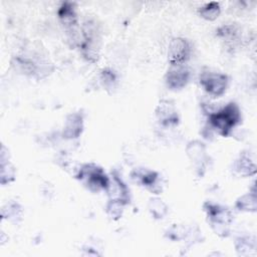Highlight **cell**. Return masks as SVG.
<instances>
[{
    "label": "cell",
    "instance_id": "1",
    "mask_svg": "<svg viewBox=\"0 0 257 257\" xmlns=\"http://www.w3.org/2000/svg\"><path fill=\"white\" fill-rule=\"evenodd\" d=\"M241 110L234 101L228 102L225 106L208 115V121L220 136L229 137L233 128L241 122Z\"/></svg>",
    "mask_w": 257,
    "mask_h": 257
},
{
    "label": "cell",
    "instance_id": "2",
    "mask_svg": "<svg viewBox=\"0 0 257 257\" xmlns=\"http://www.w3.org/2000/svg\"><path fill=\"white\" fill-rule=\"evenodd\" d=\"M75 178L89 191L97 193L107 191L110 179L104 173L103 169L95 164L82 165Z\"/></svg>",
    "mask_w": 257,
    "mask_h": 257
},
{
    "label": "cell",
    "instance_id": "3",
    "mask_svg": "<svg viewBox=\"0 0 257 257\" xmlns=\"http://www.w3.org/2000/svg\"><path fill=\"white\" fill-rule=\"evenodd\" d=\"M203 208L213 231L220 237H227L230 233V225L233 221L231 211L227 207L211 202H206Z\"/></svg>",
    "mask_w": 257,
    "mask_h": 257
},
{
    "label": "cell",
    "instance_id": "4",
    "mask_svg": "<svg viewBox=\"0 0 257 257\" xmlns=\"http://www.w3.org/2000/svg\"><path fill=\"white\" fill-rule=\"evenodd\" d=\"M81 30L82 33L78 46L81 49L83 57L87 61L94 63L97 61L99 55V31L96 24L92 21L84 22Z\"/></svg>",
    "mask_w": 257,
    "mask_h": 257
},
{
    "label": "cell",
    "instance_id": "5",
    "mask_svg": "<svg viewBox=\"0 0 257 257\" xmlns=\"http://www.w3.org/2000/svg\"><path fill=\"white\" fill-rule=\"evenodd\" d=\"M199 82L210 96L220 97L227 90L229 77L225 73L206 70L201 72Z\"/></svg>",
    "mask_w": 257,
    "mask_h": 257
},
{
    "label": "cell",
    "instance_id": "6",
    "mask_svg": "<svg viewBox=\"0 0 257 257\" xmlns=\"http://www.w3.org/2000/svg\"><path fill=\"white\" fill-rule=\"evenodd\" d=\"M192 53V46L188 39L184 37H174L168 48V61L171 65L185 64Z\"/></svg>",
    "mask_w": 257,
    "mask_h": 257
},
{
    "label": "cell",
    "instance_id": "7",
    "mask_svg": "<svg viewBox=\"0 0 257 257\" xmlns=\"http://www.w3.org/2000/svg\"><path fill=\"white\" fill-rule=\"evenodd\" d=\"M190 79V70L185 64L171 65L165 75V82L171 90L184 88Z\"/></svg>",
    "mask_w": 257,
    "mask_h": 257
},
{
    "label": "cell",
    "instance_id": "8",
    "mask_svg": "<svg viewBox=\"0 0 257 257\" xmlns=\"http://www.w3.org/2000/svg\"><path fill=\"white\" fill-rule=\"evenodd\" d=\"M131 176H132V179L137 184L146 188L152 193L154 194L161 193L162 188L159 185V174L157 172L146 169V168H138L132 172Z\"/></svg>",
    "mask_w": 257,
    "mask_h": 257
},
{
    "label": "cell",
    "instance_id": "9",
    "mask_svg": "<svg viewBox=\"0 0 257 257\" xmlns=\"http://www.w3.org/2000/svg\"><path fill=\"white\" fill-rule=\"evenodd\" d=\"M156 116L158 121L166 127L176 126L180 122V116L178 110L173 101L163 99L156 107Z\"/></svg>",
    "mask_w": 257,
    "mask_h": 257
},
{
    "label": "cell",
    "instance_id": "10",
    "mask_svg": "<svg viewBox=\"0 0 257 257\" xmlns=\"http://www.w3.org/2000/svg\"><path fill=\"white\" fill-rule=\"evenodd\" d=\"M57 15L61 24L66 28L69 35L72 34L73 36V33L77 34V14L74 2H62L57 10Z\"/></svg>",
    "mask_w": 257,
    "mask_h": 257
},
{
    "label": "cell",
    "instance_id": "11",
    "mask_svg": "<svg viewBox=\"0 0 257 257\" xmlns=\"http://www.w3.org/2000/svg\"><path fill=\"white\" fill-rule=\"evenodd\" d=\"M187 155L196 166L197 171L202 176L208 163V156L205 145L200 141H192L187 146Z\"/></svg>",
    "mask_w": 257,
    "mask_h": 257
},
{
    "label": "cell",
    "instance_id": "12",
    "mask_svg": "<svg viewBox=\"0 0 257 257\" xmlns=\"http://www.w3.org/2000/svg\"><path fill=\"white\" fill-rule=\"evenodd\" d=\"M111 177L112 180H110L109 187L107 189L109 200L119 202L124 206L127 205L131 201V198L130 191L126 185L123 183V181L116 172L111 173Z\"/></svg>",
    "mask_w": 257,
    "mask_h": 257
},
{
    "label": "cell",
    "instance_id": "13",
    "mask_svg": "<svg viewBox=\"0 0 257 257\" xmlns=\"http://www.w3.org/2000/svg\"><path fill=\"white\" fill-rule=\"evenodd\" d=\"M83 131V115L80 112L70 113L64 122L62 137L67 140L77 139Z\"/></svg>",
    "mask_w": 257,
    "mask_h": 257
},
{
    "label": "cell",
    "instance_id": "14",
    "mask_svg": "<svg viewBox=\"0 0 257 257\" xmlns=\"http://www.w3.org/2000/svg\"><path fill=\"white\" fill-rule=\"evenodd\" d=\"M233 170L239 176L246 178L256 174V164L249 152H242L233 164Z\"/></svg>",
    "mask_w": 257,
    "mask_h": 257
},
{
    "label": "cell",
    "instance_id": "15",
    "mask_svg": "<svg viewBox=\"0 0 257 257\" xmlns=\"http://www.w3.org/2000/svg\"><path fill=\"white\" fill-rule=\"evenodd\" d=\"M239 34H240V31L238 27L234 24L223 25L219 27L217 30V35L221 37L224 41H226V44L230 46L235 45V43L239 39Z\"/></svg>",
    "mask_w": 257,
    "mask_h": 257
},
{
    "label": "cell",
    "instance_id": "16",
    "mask_svg": "<svg viewBox=\"0 0 257 257\" xmlns=\"http://www.w3.org/2000/svg\"><path fill=\"white\" fill-rule=\"evenodd\" d=\"M236 208L239 211L244 212H256L257 210V198L255 188L252 192H249L243 196H241L236 202Z\"/></svg>",
    "mask_w": 257,
    "mask_h": 257
},
{
    "label": "cell",
    "instance_id": "17",
    "mask_svg": "<svg viewBox=\"0 0 257 257\" xmlns=\"http://www.w3.org/2000/svg\"><path fill=\"white\" fill-rule=\"evenodd\" d=\"M239 255L250 256L256 254V240L254 237H240L235 243Z\"/></svg>",
    "mask_w": 257,
    "mask_h": 257
},
{
    "label": "cell",
    "instance_id": "18",
    "mask_svg": "<svg viewBox=\"0 0 257 257\" xmlns=\"http://www.w3.org/2000/svg\"><path fill=\"white\" fill-rule=\"evenodd\" d=\"M199 15L209 21L217 19L221 13V8L218 2H209L199 8Z\"/></svg>",
    "mask_w": 257,
    "mask_h": 257
},
{
    "label": "cell",
    "instance_id": "19",
    "mask_svg": "<svg viewBox=\"0 0 257 257\" xmlns=\"http://www.w3.org/2000/svg\"><path fill=\"white\" fill-rule=\"evenodd\" d=\"M149 210L156 219L164 218L168 213L167 205L158 198H153L149 202Z\"/></svg>",
    "mask_w": 257,
    "mask_h": 257
},
{
    "label": "cell",
    "instance_id": "20",
    "mask_svg": "<svg viewBox=\"0 0 257 257\" xmlns=\"http://www.w3.org/2000/svg\"><path fill=\"white\" fill-rule=\"evenodd\" d=\"M15 179V170L14 167L5 159L1 157V184L5 185L12 182Z\"/></svg>",
    "mask_w": 257,
    "mask_h": 257
},
{
    "label": "cell",
    "instance_id": "21",
    "mask_svg": "<svg viewBox=\"0 0 257 257\" xmlns=\"http://www.w3.org/2000/svg\"><path fill=\"white\" fill-rule=\"evenodd\" d=\"M21 215H22V209L17 203L7 204L6 207L2 209L3 218H7L14 222L17 221L16 219H20Z\"/></svg>",
    "mask_w": 257,
    "mask_h": 257
},
{
    "label": "cell",
    "instance_id": "22",
    "mask_svg": "<svg viewBox=\"0 0 257 257\" xmlns=\"http://www.w3.org/2000/svg\"><path fill=\"white\" fill-rule=\"evenodd\" d=\"M100 80H101V83H102V85L104 86L105 89L113 88L114 84L116 82V75L111 69L105 68L101 71Z\"/></svg>",
    "mask_w": 257,
    "mask_h": 257
},
{
    "label": "cell",
    "instance_id": "23",
    "mask_svg": "<svg viewBox=\"0 0 257 257\" xmlns=\"http://www.w3.org/2000/svg\"><path fill=\"white\" fill-rule=\"evenodd\" d=\"M123 206L124 205H122L119 202L108 200V203L106 205V212L110 216L111 219L117 220L122 215V210H123L122 208H123Z\"/></svg>",
    "mask_w": 257,
    "mask_h": 257
}]
</instances>
